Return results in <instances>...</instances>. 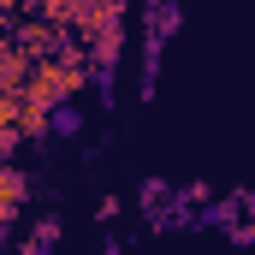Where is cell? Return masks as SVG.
I'll use <instances>...</instances> for the list:
<instances>
[{
  "mask_svg": "<svg viewBox=\"0 0 255 255\" xmlns=\"http://www.w3.org/2000/svg\"><path fill=\"white\" fill-rule=\"evenodd\" d=\"M83 48H89V65H95V71H113V65H119V48H125V30H101V36H89Z\"/></svg>",
  "mask_w": 255,
  "mask_h": 255,
  "instance_id": "cell-5",
  "label": "cell"
},
{
  "mask_svg": "<svg viewBox=\"0 0 255 255\" xmlns=\"http://www.w3.org/2000/svg\"><path fill=\"white\" fill-rule=\"evenodd\" d=\"M24 196H30V178L18 172V166H0V232L18 220V208H24Z\"/></svg>",
  "mask_w": 255,
  "mask_h": 255,
  "instance_id": "cell-4",
  "label": "cell"
},
{
  "mask_svg": "<svg viewBox=\"0 0 255 255\" xmlns=\"http://www.w3.org/2000/svg\"><path fill=\"white\" fill-rule=\"evenodd\" d=\"M83 83H89V48H77V36H71L54 60H36V65H30L24 101H30V107H48V113H60Z\"/></svg>",
  "mask_w": 255,
  "mask_h": 255,
  "instance_id": "cell-1",
  "label": "cell"
},
{
  "mask_svg": "<svg viewBox=\"0 0 255 255\" xmlns=\"http://www.w3.org/2000/svg\"><path fill=\"white\" fill-rule=\"evenodd\" d=\"M36 250H42V238H30V244H24V250H12V255H36Z\"/></svg>",
  "mask_w": 255,
  "mask_h": 255,
  "instance_id": "cell-9",
  "label": "cell"
},
{
  "mask_svg": "<svg viewBox=\"0 0 255 255\" xmlns=\"http://www.w3.org/2000/svg\"><path fill=\"white\" fill-rule=\"evenodd\" d=\"M30 54L12 42V36H0V95H24V83H30Z\"/></svg>",
  "mask_w": 255,
  "mask_h": 255,
  "instance_id": "cell-3",
  "label": "cell"
},
{
  "mask_svg": "<svg viewBox=\"0 0 255 255\" xmlns=\"http://www.w3.org/2000/svg\"><path fill=\"white\" fill-rule=\"evenodd\" d=\"M12 148H18V130H0V166H12Z\"/></svg>",
  "mask_w": 255,
  "mask_h": 255,
  "instance_id": "cell-8",
  "label": "cell"
},
{
  "mask_svg": "<svg viewBox=\"0 0 255 255\" xmlns=\"http://www.w3.org/2000/svg\"><path fill=\"white\" fill-rule=\"evenodd\" d=\"M18 113H24V95H0V130H18Z\"/></svg>",
  "mask_w": 255,
  "mask_h": 255,
  "instance_id": "cell-7",
  "label": "cell"
},
{
  "mask_svg": "<svg viewBox=\"0 0 255 255\" xmlns=\"http://www.w3.org/2000/svg\"><path fill=\"white\" fill-rule=\"evenodd\" d=\"M12 42H18V48H24L30 60H54V54H60L71 36H65V30H54L48 18H30V12H24V18L12 24Z\"/></svg>",
  "mask_w": 255,
  "mask_h": 255,
  "instance_id": "cell-2",
  "label": "cell"
},
{
  "mask_svg": "<svg viewBox=\"0 0 255 255\" xmlns=\"http://www.w3.org/2000/svg\"><path fill=\"white\" fill-rule=\"evenodd\" d=\"M48 130H54V113L24 101V113H18V142H36V136H48Z\"/></svg>",
  "mask_w": 255,
  "mask_h": 255,
  "instance_id": "cell-6",
  "label": "cell"
}]
</instances>
